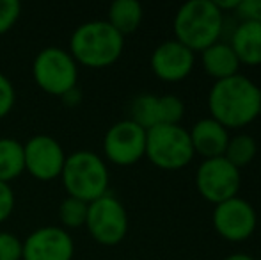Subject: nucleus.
<instances>
[{
  "instance_id": "nucleus-12",
  "label": "nucleus",
  "mask_w": 261,
  "mask_h": 260,
  "mask_svg": "<svg viewBox=\"0 0 261 260\" xmlns=\"http://www.w3.org/2000/svg\"><path fill=\"white\" fill-rule=\"evenodd\" d=\"M75 243L68 230L39 226L21 241V260H73Z\"/></svg>"
},
{
  "instance_id": "nucleus-23",
  "label": "nucleus",
  "mask_w": 261,
  "mask_h": 260,
  "mask_svg": "<svg viewBox=\"0 0 261 260\" xmlns=\"http://www.w3.org/2000/svg\"><path fill=\"white\" fill-rule=\"evenodd\" d=\"M21 14V4L18 0H0V36L9 32L16 25Z\"/></svg>"
},
{
  "instance_id": "nucleus-21",
  "label": "nucleus",
  "mask_w": 261,
  "mask_h": 260,
  "mask_svg": "<svg viewBox=\"0 0 261 260\" xmlns=\"http://www.w3.org/2000/svg\"><path fill=\"white\" fill-rule=\"evenodd\" d=\"M87 207L89 203L82 200H76V198H64L62 203L59 205V219H61V225L64 226V230H76L86 226L87 219Z\"/></svg>"
},
{
  "instance_id": "nucleus-7",
  "label": "nucleus",
  "mask_w": 261,
  "mask_h": 260,
  "mask_svg": "<svg viewBox=\"0 0 261 260\" xmlns=\"http://www.w3.org/2000/svg\"><path fill=\"white\" fill-rule=\"evenodd\" d=\"M128 212L121 200L107 193L87 207L86 226L89 235L101 246H117L128 233Z\"/></svg>"
},
{
  "instance_id": "nucleus-24",
  "label": "nucleus",
  "mask_w": 261,
  "mask_h": 260,
  "mask_svg": "<svg viewBox=\"0 0 261 260\" xmlns=\"http://www.w3.org/2000/svg\"><path fill=\"white\" fill-rule=\"evenodd\" d=\"M0 260H21V241L11 232H0Z\"/></svg>"
},
{
  "instance_id": "nucleus-20",
  "label": "nucleus",
  "mask_w": 261,
  "mask_h": 260,
  "mask_svg": "<svg viewBox=\"0 0 261 260\" xmlns=\"http://www.w3.org/2000/svg\"><path fill=\"white\" fill-rule=\"evenodd\" d=\"M130 120L149 130L158 125V97L151 93H142L132 100L130 105Z\"/></svg>"
},
{
  "instance_id": "nucleus-3",
  "label": "nucleus",
  "mask_w": 261,
  "mask_h": 260,
  "mask_svg": "<svg viewBox=\"0 0 261 260\" xmlns=\"http://www.w3.org/2000/svg\"><path fill=\"white\" fill-rule=\"evenodd\" d=\"M123 50L124 36L107 20H91L73 31L68 52L76 64L98 69L117 63Z\"/></svg>"
},
{
  "instance_id": "nucleus-9",
  "label": "nucleus",
  "mask_w": 261,
  "mask_h": 260,
  "mask_svg": "<svg viewBox=\"0 0 261 260\" xmlns=\"http://www.w3.org/2000/svg\"><path fill=\"white\" fill-rule=\"evenodd\" d=\"M215 232L229 243H242L254 235L259 225V216L256 208L245 198L234 196L215 205L212 216Z\"/></svg>"
},
{
  "instance_id": "nucleus-22",
  "label": "nucleus",
  "mask_w": 261,
  "mask_h": 260,
  "mask_svg": "<svg viewBox=\"0 0 261 260\" xmlns=\"http://www.w3.org/2000/svg\"><path fill=\"white\" fill-rule=\"evenodd\" d=\"M185 116V104L176 94L158 97V125H179Z\"/></svg>"
},
{
  "instance_id": "nucleus-31",
  "label": "nucleus",
  "mask_w": 261,
  "mask_h": 260,
  "mask_svg": "<svg viewBox=\"0 0 261 260\" xmlns=\"http://www.w3.org/2000/svg\"><path fill=\"white\" fill-rule=\"evenodd\" d=\"M258 118H259V120H261V109H259V116H258Z\"/></svg>"
},
{
  "instance_id": "nucleus-15",
  "label": "nucleus",
  "mask_w": 261,
  "mask_h": 260,
  "mask_svg": "<svg viewBox=\"0 0 261 260\" xmlns=\"http://www.w3.org/2000/svg\"><path fill=\"white\" fill-rule=\"evenodd\" d=\"M227 43L234 50L240 64H261V23L258 21H238Z\"/></svg>"
},
{
  "instance_id": "nucleus-17",
  "label": "nucleus",
  "mask_w": 261,
  "mask_h": 260,
  "mask_svg": "<svg viewBox=\"0 0 261 260\" xmlns=\"http://www.w3.org/2000/svg\"><path fill=\"white\" fill-rule=\"evenodd\" d=\"M144 9L137 0H116L109 7V21L121 36L134 34L142 23Z\"/></svg>"
},
{
  "instance_id": "nucleus-26",
  "label": "nucleus",
  "mask_w": 261,
  "mask_h": 260,
  "mask_svg": "<svg viewBox=\"0 0 261 260\" xmlns=\"http://www.w3.org/2000/svg\"><path fill=\"white\" fill-rule=\"evenodd\" d=\"M16 205V198H14V191L9 184L0 182V225L11 218Z\"/></svg>"
},
{
  "instance_id": "nucleus-19",
  "label": "nucleus",
  "mask_w": 261,
  "mask_h": 260,
  "mask_svg": "<svg viewBox=\"0 0 261 260\" xmlns=\"http://www.w3.org/2000/svg\"><path fill=\"white\" fill-rule=\"evenodd\" d=\"M256 153H258V143L251 134H237L229 137V143L226 146L224 157L229 160L233 166L238 170L254 160Z\"/></svg>"
},
{
  "instance_id": "nucleus-8",
  "label": "nucleus",
  "mask_w": 261,
  "mask_h": 260,
  "mask_svg": "<svg viewBox=\"0 0 261 260\" xmlns=\"http://www.w3.org/2000/svg\"><path fill=\"white\" fill-rule=\"evenodd\" d=\"M240 185V170L233 166L226 157L203 159L196 170L197 193L213 205L238 196Z\"/></svg>"
},
{
  "instance_id": "nucleus-27",
  "label": "nucleus",
  "mask_w": 261,
  "mask_h": 260,
  "mask_svg": "<svg viewBox=\"0 0 261 260\" xmlns=\"http://www.w3.org/2000/svg\"><path fill=\"white\" fill-rule=\"evenodd\" d=\"M234 13L240 18V21H258L261 23V0H240Z\"/></svg>"
},
{
  "instance_id": "nucleus-11",
  "label": "nucleus",
  "mask_w": 261,
  "mask_h": 260,
  "mask_svg": "<svg viewBox=\"0 0 261 260\" xmlns=\"http://www.w3.org/2000/svg\"><path fill=\"white\" fill-rule=\"evenodd\" d=\"M23 157L27 173H31L36 180L52 182L61 178L68 155L55 137L38 134L23 145Z\"/></svg>"
},
{
  "instance_id": "nucleus-28",
  "label": "nucleus",
  "mask_w": 261,
  "mask_h": 260,
  "mask_svg": "<svg viewBox=\"0 0 261 260\" xmlns=\"http://www.w3.org/2000/svg\"><path fill=\"white\" fill-rule=\"evenodd\" d=\"M217 7L220 9V13L226 14V13H234L240 4V0H215Z\"/></svg>"
},
{
  "instance_id": "nucleus-25",
  "label": "nucleus",
  "mask_w": 261,
  "mask_h": 260,
  "mask_svg": "<svg viewBox=\"0 0 261 260\" xmlns=\"http://www.w3.org/2000/svg\"><path fill=\"white\" fill-rule=\"evenodd\" d=\"M16 104V89L6 75L0 73V120H4Z\"/></svg>"
},
{
  "instance_id": "nucleus-4",
  "label": "nucleus",
  "mask_w": 261,
  "mask_h": 260,
  "mask_svg": "<svg viewBox=\"0 0 261 260\" xmlns=\"http://www.w3.org/2000/svg\"><path fill=\"white\" fill-rule=\"evenodd\" d=\"M61 180L68 196L91 203L109 193L110 175L98 153L79 150L66 157Z\"/></svg>"
},
{
  "instance_id": "nucleus-2",
  "label": "nucleus",
  "mask_w": 261,
  "mask_h": 260,
  "mask_svg": "<svg viewBox=\"0 0 261 260\" xmlns=\"http://www.w3.org/2000/svg\"><path fill=\"white\" fill-rule=\"evenodd\" d=\"M226 27V14L220 13L215 0H190L174 14V39L194 54L203 52L220 41Z\"/></svg>"
},
{
  "instance_id": "nucleus-14",
  "label": "nucleus",
  "mask_w": 261,
  "mask_h": 260,
  "mask_svg": "<svg viewBox=\"0 0 261 260\" xmlns=\"http://www.w3.org/2000/svg\"><path fill=\"white\" fill-rule=\"evenodd\" d=\"M190 143H192L194 153L201 155L203 159H215L224 157L226 146L229 143V130L213 118H201L194 123L189 130Z\"/></svg>"
},
{
  "instance_id": "nucleus-5",
  "label": "nucleus",
  "mask_w": 261,
  "mask_h": 260,
  "mask_svg": "<svg viewBox=\"0 0 261 260\" xmlns=\"http://www.w3.org/2000/svg\"><path fill=\"white\" fill-rule=\"evenodd\" d=\"M189 130L181 125H156L146 130V157L164 171H178L194 159Z\"/></svg>"
},
{
  "instance_id": "nucleus-33",
  "label": "nucleus",
  "mask_w": 261,
  "mask_h": 260,
  "mask_svg": "<svg viewBox=\"0 0 261 260\" xmlns=\"http://www.w3.org/2000/svg\"><path fill=\"white\" fill-rule=\"evenodd\" d=\"M259 260H261V258H259Z\"/></svg>"
},
{
  "instance_id": "nucleus-18",
  "label": "nucleus",
  "mask_w": 261,
  "mask_h": 260,
  "mask_svg": "<svg viewBox=\"0 0 261 260\" xmlns=\"http://www.w3.org/2000/svg\"><path fill=\"white\" fill-rule=\"evenodd\" d=\"M23 171V145L13 137H0V182L9 184Z\"/></svg>"
},
{
  "instance_id": "nucleus-16",
  "label": "nucleus",
  "mask_w": 261,
  "mask_h": 260,
  "mask_svg": "<svg viewBox=\"0 0 261 260\" xmlns=\"http://www.w3.org/2000/svg\"><path fill=\"white\" fill-rule=\"evenodd\" d=\"M201 54V66L203 72L213 80H224L240 73V61H238L234 50L227 41H217Z\"/></svg>"
},
{
  "instance_id": "nucleus-32",
  "label": "nucleus",
  "mask_w": 261,
  "mask_h": 260,
  "mask_svg": "<svg viewBox=\"0 0 261 260\" xmlns=\"http://www.w3.org/2000/svg\"><path fill=\"white\" fill-rule=\"evenodd\" d=\"M259 225H261V216H259Z\"/></svg>"
},
{
  "instance_id": "nucleus-1",
  "label": "nucleus",
  "mask_w": 261,
  "mask_h": 260,
  "mask_svg": "<svg viewBox=\"0 0 261 260\" xmlns=\"http://www.w3.org/2000/svg\"><path fill=\"white\" fill-rule=\"evenodd\" d=\"M261 109V87L247 75L217 80L208 91L210 118L227 130L244 129L256 122Z\"/></svg>"
},
{
  "instance_id": "nucleus-10",
  "label": "nucleus",
  "mask_w": 261,
  "mask_h": 260,
  "mask_svg": "<svg viewBox=\"0 0 261 260\" xmlns=\"http://www.w3.org/2000/svg\"><path fill=\"white\" fill-rule=\"evenodd\" d=\"M103 155L116 166H134L146 157V130L130 118L114 123L103 137Z\"/></svg>"
},
{
  "instance_id": "nucleus-29",
  "label": "nucleus",
  "mask_w": 261,
  "mask_h": 260,
  "mask_svg": "<svg viewBox=\"0 0 261 260\" xmlns=\"http://www.w3.org/2000/svg\"><path fill=\"white\" fill-rule=\"evenodd\" d=\"M64 102L68 105H76L80 100H82V94H80V91H79V87H75V89H71V91H68V93L64 94Z\"/></svg>"
},
{
  "instance_id": "nucleus-6",
  "label": "nucleus",
  "mask_w": 261,
  "mask_h": 260,
  "mask_svg": "<svg viewBox=\"0 0 261 260\" xmlns=\"http://www.w3.org/2000/svg\"><path fill=\"white\" fill-rule=\"evenodd\" d=\"M32 77L38 87L52 97H64L79 82V64L71 54L59 46H46L32 63Z\"/></svg>"
},
{
  "instance_id": "nucleus-13",
  "label": "nucleus",
  "mask_w": 261,
  "mask_h": 260,
  "mask_svg": "<svg viewBox=\"0 0 261 260\" xmlns=\"http://www.w3.org/2000/svg\"><path fill=\"white\" fill-rule=\"evenodd\" d=\"M151 72L164 82H181L196 66V54L174 38L160 43L151 54Z\"/></svg>"
},
{
  "instance_id": "nucleus-30",
  "label": "nucleus",
  "mask_w": 261,
  "mask_h": 260,
  "mask_svg": "<svg viewBox=\"0 0 261 260\" xmlns=\"http://www.w3.org/2000/svg\"><path fill=\"white\" fill-rule=\"evenodd\" d=\"M222 260H258V258H254L249 253H244V251H237V253H231L227 257H224Z\"/></svg>"
}]
</instances>
